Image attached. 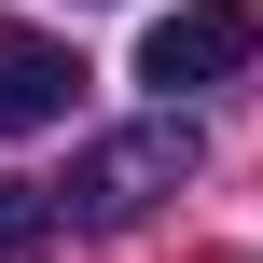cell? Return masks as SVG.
Here are the masks:
<instances>
[{
	"mask_svg": "<svg viewBox=\"0 0 263 263\" xmlns=\"http://www.w3.org/2000/svg\"><path fill=\"white\" fill-rule=\"evenodd\" d=\"M180 180H194V125L166 111V125H139V139H97L83 180H69V208H83V222H139V208L180 194Z\"/></svg>",
	"mask_w": 263,
	"mask_h": 263,
	"instance_id": "cell-2",
	"label": "cell"
},
{
	"mask_svg": "<svg viewBox=\"0 0 263 263\" xmlns=\"http://www.w3.org/2000/svg\"><path fill=\"white\" fill-rule=\"evenodd\" d=\"M42 236H55V208H42V180H0V263H14V250H42Z\"/></svg>",
	"mask_w": 263,
	"mask_h": 263,
	"instance_id": "cell-4",
	"label": "cell"
},
{
	"mask_svg": "<svg viewBox=\"0 0 263 263\" xmlns=\"http://www.w3.org/2000/svg\"><path fill=\"white\" fill-rule=\"evenodd\" d=\"M69 97H83V55H69L55 28H28V14H0V139L69 125Z\"/></svg>",
	"mask_w": 263,
	"mask_h": 263,
	"instance_id": "cell-3",
	"label": "cell"
},
{
	"mask_svg": "<svg viewBox=\"0 0 263 263\" xmlns=\"http://www.w3.org/2000/svg\"><path fill=\"white\" fill-rule=\"evenodd\" d=\"M250 55H263V0H180V14H153V28H139V83H166V97L236 83Z\"/></svg>",
	"mask_w": 263,
	"mask_h": 263,
	"instance_id": "cell-1",
	"label": "cell"
}]
</instances>
